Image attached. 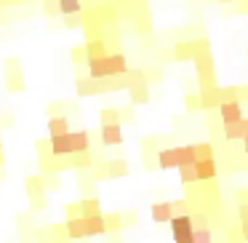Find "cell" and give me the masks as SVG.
Returning <instances> with one entry per match:
<instances>
[{"label":"cell","mask_w":248,"mask_h":243,"mask_svg":"<svg viewBox=\"0 0 248 243\" xmlns=\"http://www.w3.org/2000/svg\"><path fill=\"white\" fill-rule=\"evenodd\" d=\"M243 152H246V155H248V118H246V136H243Z\"/></svg>","instance_id":"36"},{"label":"cell","mask_w":248,"mask_h":243,"mask_svg":"<svg viewBox=\"0 0 248 243\" xmlns=\"http://www.w3.org/2000/svg\"><path fill=\"white\" fill-rule=\"evenodd\" d=\"M152 222H157V225H166V222H171L173 216V209H171V200H160V203H152Z\"/></svg>","instance_id":"13"},{"label":"cell","mask_w":248,"mask_h":243,"mask_svg":"<svg viewBox=\"0 0 248 243\" xmlns=\"http://www.w3.org/2000/svg\"><path fill=\"white\" fill-rule=\"evenodd\" d=\"M219 3H235V0H219Z\"/></svg>","instance_id":"38"},{"label":"cell","mask_w":248,"mask_h":243,"mask_svg":"<svg viewBox=\"0 0 248 243\" xmlns=\"http://www.w3.org/2000/svg\"><path fill=\"white\" fill-rule=\"evenodd\" d=\"M205 51H211V43L205 38L184 40V43L173 46V59H176V62H195L200 54H205Z\"/></svg>","instance_id":"4"},{"label":"cell","mask_w":248,"mask_h":243,"mask_svg":"<svg viewBox=\"0 0 248 243\" xmlns=\"http://www.w3.org/2000/svg\"><path fill=\"white\" fill-rule=\"evenodd\" d=\"M173 243H195V238H192V232H189V235H184V238H176Z\"/></svg>","instance_id":"37"},{"label":"cell","mask_w":248,"mask_h":243,"mask_svg":"<svg viewBox=\"0 0 248 243\" xmlns=\"http://www.w3.org/2000/svg\"><path fill=\"white\" fill-rule=\"evenodd\" d=\"M227 241L230 243H243V235H240V227H230V230H227Z\"/></svg>","instance_id":"31"},{"label":"cell","mask_w":248,"mask_h":243,"mask_svg":"<svg viewBox=\"0 0 248 243\" xmlns=\"http://www.w3.org/2000/svg\"><path fill=\"white\" fill-rule=\"evenodd\" d=\"M104 54H109V51H107V43H104L102 38H91L86 43V56L88 59H96V56H104Z\"/></svg>","instance_id":"18"},{"label":"cell","mask_w":248,"mask_h":243,"mask_svg":"<svg viewBox=\"0 0 248 243\" xmlns=\"http://www.w3.org/2000/svg\"><path fill=\"white\" fill-rule=\"evenodd\" d=\"M75 88H78V97L80 99H86V97H99V94H104L107 88H104V81H93V78H78V83H75Z\"/></svg>","instance_id":"5"},{"label":"cell","mask_w":248,"mask_h":243,"mask_svg":"<svg viewBox=\"0 0 248 243\" xmlns=\"http://www.w3.org/2000/svg\"><path fill=\"white\" fill-rule=\"evenodd\" d=\"M64 24L67 27H86V22L80 19V14H70V16H64Z\"/></svg>","instance_id":"28"},{"label":"cell","mask_w":248,"mask_h":243,"mask_svg":"<svg viewBox=\"0 0 248 243\" xmlns=\"http://www.w3.org/2000/svg\"><path fill=\"white\" fill-rule=\"evenodd\" d=\"M102 123H120V110H102Z\"/></svg>","instance_id":"27"},{"label":"cell","mask_w":248,"mask_h":243,"mask_svg":"<svg viewBox=\"0 0 248 243\" xmlns=\"http://www.w3.org/2000/svg\"><path fill=\"white\" fill-rule=\"evenodd\" d=\"M221 104V88H203L200 91V110H211V107H219Z\"/></svg>","instance_id":"14"},{"label":"cell","mask_w":248,"mask_h":243,"mask_svg":"<svg viewBox=\"0 0 248 243\" xmlns=\"http://www.w3.org/2000/svg\"><path fill=\"white\" fill-rule=\"evenodd\" d=\"M70 131V118L67 115H54L48 120V136H59V134H67Z\"/></svg>","instance_id":"16"},{"label":"cell","mask_w":248,"mask_h":243,"mask_svg":"<svg viewBox=\"0 0 248 243\" xmlns=\"http://www.w3.org/2000/svg\"><path fill=\"white\" fill-rule=\"evenodd\" d=\"M221 129H224V139L227 142H240L243 136H246V118L232 120V123H221Z\"/></svg>","instance_id":"12"},{"label":"cell","mask_w":248,"mask_h":243,"mask_svg":"<svg viewBox=\"0 0 248 243\" xmlns=\"http://www.w3.org/2000/svg\"><path fill=\"white\" fill-rule=\"evenodd\" d=\"M91 150V134L88 131H67L59 136H48L46 142V158H70L78 152H88Z\"/></svg>","instance_id":"1"},{"label":"cell","mask_w":248,"mask_h":243,"mask_svg":"<svg viewBox=\"0 0 248 243\" xmlns=\"http://www.w3.org/2000/svg\"><path fill=\"white\" fill-rule=\"evenodd\" d=\"M195 163L192 145H179V147H163L157 150V168L160 171H171V168H182Z\"/></svg>","instance_id":"3"},{"label":"cell","mask_w":248,"mask_h":243,"mask_svg":"<svg viewBox=\"0 0 248 243\" xmlns=\"http://www.w3.org/2000/svg\"><path fill=\"white\" fill-rule=\"evenodd\" d=\"M192 152H195V161H208V158H214V145L211 142H198V145H192Z\"/></svg>","instance_id":"22"},{"label":"cell","mask_w":248,"mask_h":243,"mask_svg":"<svg viewBox=\"0 0 248 243\" xmlns=\"http://www.w3.org/2000/svg\"><path fill=\"white\" fill-rule=\"evenodd\" d=\"M88 78L93 81H104V78H115V75H125L128 72V62L123 54H104L96 59H88Z\"/></svg>","instance_id":"2"},{"label":"cell","mask_w":248,"mask_h":243,"mask_svg":"<svg viewBox=\"0 0 248 243\" xmlns=\"http://www.w3.org/2000/svg\"><path fill=\"white\" fill-rule=\"evenodd\" d=\"M120 120H125V123H134V120H136L134 104H131V107H123V110H120Z\"/></svg>","instance_id":"29"},{"label":"cell","mask_w":248,"mask_h":243,"mask_svg":"<svg viewBox=\"0 0 248 243\" xmlns=\"http://www.w3.org/2000/svg\"><path fill=\"white\" fill-rule=\"evenodd\" d=\"M107 179H120V177H128V163L123 158H115V161H107Z\"/></svg>","instance_id":"15"},{"label":"cell","mask_w":248,"mask_h":243,"mask_svg":"<svg viewBox=\"0 0 248 243\" xmlns=\"http://www.w3.org/2000/svg\"><path fill=\"white\" fill-rule=\"evenodd\" d=\"M78 211H80V216L102 214V206H99V198H83L80 203H78Z\"/></svg>","instance_id":"20"},{"label":"cell","mask_w":248,"mask_h":243,"mask_svg":"<svg viewBox=\"0 0 248 243\" xmlns=\"http://www.w3.org/2000/svg\"><path fill=\"white\" fill-rule=\"evenodd\" d=\"M64 232H67V241H83L86 238V222H83V216H70L64 222Z\"/></svg>","instance_id":"10"},{"label":"cell","mask_w":248,"mask_h":243,"mask_svg":"<svg viewBox=\"0 0 248 243\" xmlns=\"http://www.w3.org/2000/svg\"><path fill=\"white\" fill-rule=\"evenodd\" d=\"M120 216H123V227H134L136 219H139V214H136V211H131V214H120Z\"/></svg>","instance_id":"32"},{"label":"cell","mask_w":248,"mask_h":243,"mask_svg":"<svg viewBox=\"0 0 248 243\" xmlns=\"http://www.w3.org/2000/svg\"><path fill=\"white\" fill-rule=\"evenodd\" d=\"M104 230L107 232H120L123 230V216L120 214H107L104 216Z\"/></svg>","instance_id":"24"},{"label":"cell","mask_w":248,"mask_h":243,"mask_svg":"<svg viewBox=\"0 0 248 243\" xmlns=\"http://www.w3.org/2000/svg\"><path fill=\"white\" fill-rule=\"evenodd\" d=\"M195 174H198V182H214L219 168H216V161L208 158V161H195Z\"/></svg>","instance_id":"8"},{"label":"cell","mask_w":248,"mask_h":243,"mask_svg":"<svg viewBox=\"0 0 248 243\" xmlns=\"http://www.w3.org/2000/svg\"><path fill=\"white\" fill-rule=\"evenodd\" d=\"M192 238H195V243H214V232H211L208 225H205V227H195Z\"/></svg>","instance_id":"25"},{"label":"cell","mask_w":248,"mask_h":243,"mask_svg":"<svg viewBox=\"0 0 248 243\" xmlns=\"http://www.w3.org/2000/svg\"><path fill=\"white\" fill-rule=\"evenodd\" d=\"M179 174H182V184H195V182H198L195 163H189V166H182V168H179Z\"/></svg>","instance_id":"26"},{"label":"cell","mask_w":248,"mask_h":243,"mask_svg":"<svg viewBox=\"0 0 248 243\" xmlns=\"http://www.w3.org/2000/svg\"><path fill=\"white\" fill-rule=\"evenodd\" d=\"M0 152H3V136H0Z\"/></svg>","instance_id":"39"},{"label":"cell","mask_w":248,"mask_h":243,"mask_svg":"<svg viewBox=\"0 0 248 243\" xmlns=\"http://www.w3.org/2000/svg\"><path fill=\"white\" fill-rule=\"evenodd\" d=\"M72 59H75L78 65H80L83 59L88 62V56H86V46H75V49H72Z\"/></svg>","instance_id":"30"},{"label":"cell","mask_w":248,"mask_h":243,"mask_svg":"<svg viewBox=\"0 0 248 243\" xmlns=\"http://www.w3.org/2000/svg\"><path fill=\"white\" fill-rule=\"evenodd\" d=\"M187 110H200V94H189L187 97Z\"/></svg>","instance_id":"33"},{"label":"cell","mask_w":248,"mask_h":243,"mask_svg":"<svg viewBox=\"0 0 248 243\" xmlns=\"http://www.w3.org/2000/svg\"><path fill=\"white\" fill-rule=\"evenodd\" d=\"M128 94H131V104H134V107H139V104H147V102H150V83L128 88Z\"/></svg>","instance_id":"17"},{"label":"cell","mask_w":248,"mask_h":243,"mask_svg":"<svg viewBox=\"0 0 248 243\" xmlns=\"http://www.w3.org/2000/svg\"><path fill=\"white\" fill-rule=\"evenodd\" d=\"M237 102H248V86H237Z\"/></svg>","instance_id":"34"},{"label":"cell","mask_w":248,"mask_h":243,"mask_svg":"<svg viewBox=\"0 0 248 243\" xmlns=\"http://www.w3.org/2000/svg\"><path fill=\"white\" fill-rule=\"evenodd\" d=\"M240 235L243 241H248V219H240Z\"/></svg>","instance_id":"35"},{"label":"cell","mask_w":248,"mask_h":243,"mask_svg":"<svg viewBox=\"0 0 248 243\" xmlns=\"http://www.w3.org/2000/svg\"><path fill=\"white\" fill-rule=\"evenodd\" d=\"M246 62H248V54H246Z\"/></svg>","instance_id":"40"},{"label":"cell","mask_w":248,"mask_h":243,"mask_svg":"<svg viewBox=\"0 0 248 243\" xmlns=\"http://www.w3.org/2000/svg\"><path fill=\"white\" fill-rule=\"evenodd\" d=\"M168 225H171V235H173V241H176V238L189 235V232L195 230V225H192V214H173Z\"/></svg>","instance_id":"6"},{"label":"cell","mask_w":248,"mask_h":243,"mask_svg":"<svg viewBox=\"0 0 248 243\" xmlns=\"http://www.w3.org/2000/svg\"><path fill=\"white\" fill-rule=\"evenodd\" d=\"M6 88L8 91H24V75L22 72H8L6 75Z\"/></svg>","instance_id":"23"},{"label":"cell","mask_w":248,"mask_h":243,"mask_svg":"<svg viewBox=\"0 0 248 243\" xmlns=\"http://www.w3.org/2000/svg\"><path fill=\"white\" fill-rule=\"evenodd\" d=\"M216 110H219L221 123H232V120H240L243 118V104L240 102H221Z\"/></svg>","instance_id":"9"},{"label":"cell","mask_w":248,"mask_h":243,"mask_svg":"<svg viewBox=\"0 0 248 243\" xmlns=\"http://www.w3.org/2000/svg\"><path fill=\"white\" fill-rule=\"evenodd\" d=\"M27 193L30 198H46V179L43 177H30L27 179Z\"/></svg>","instance_id":"19"},{"label":"cell","mask_w":248,"mask_h":243,"mask_svg":"<svg viewBox=\"0 0 248 243\" xmlns=\"http://www.w3.org/2000/svg\"><path fill=\"white\" fill-rule=\"evenodd\" d=\"M99 136H102L104 147H118L123 142V129H120V123H102Z\"/></svg>","instance_id":"7"},{"label":"cell","mask_w":248,"mask_h":243,"mask_svg":"<svg viewBox=\"0 0 248 243\" xmlns=\"http://www.w3.org/2000/svg\"><path fill=\"white\" fill-rule=\"evenodd\" d=\"M62 16H70V14H83V3L80 0H56Z\"/></svg>","instance_id":"21"},{"label":"cell","mask_w":248,"mask_h":243,"mask_svg":"<svg viewBox=\"0 0 248 243\" xmlns=\"http://www.w3.org/2000/svg\"><path fill=\"white\" fill-rule=\"evenodd\" d=\"M83 222H86V238L107 235V230H104V214H91V216H83Z\"/></svg>","instance_id":"11"}]
</instances>
